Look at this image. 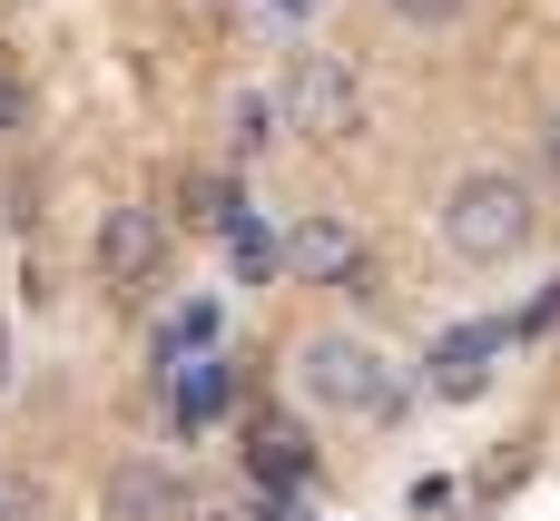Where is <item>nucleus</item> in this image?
Listing matches in <instances>:
<instances>
[{
    "label": "nucleus",
    "instance_id": "obj_1",
    "mask_svg": "<svg viewBox=\"0 0 560 521\" xmlns=\"http://www.w3.org/2000/svg\"><path fill=\"white\" fill-rule=\"evenodd\" d=\"M532 227H541V207H532V187H522L512 167H472V177L443 187V246H453L463 266H502V256H522Z\"/></svg>",
    "mask_w": 560,
    "mask_h": 521
},
{
    "label": "nucleus",
    "instance_id": "obj_2",
    "mask_svg": "<svg viewBox=\"0 0 560 521\" xmlns=\"http://www.w3.org/2000/svg\"><path fill=\"white\" fill-rule=\"evenodd\" d=\"M285 118H295L305 138H364V89H354V69H345L335 49H295V69H285Z\"/></svg>",
    "mask_w": 560,
    "mask_h": 521
},
{
    "label": "nucleus",
    "instance_id": "obj_3",
    "mask_svg": "<svg viewBox=\"0 0 560 521\" xmlns=\"http://www.w3.org/2000/svg\"><path fill=\"white\" fill-rule=\"evenodd\" d=\"M305 394L335 404V414H404V394L384 384L374 345H354V335H315L305 345Z\"/></svg>",
    "mask_w": 560,
    "mask_h": 521
},
{
    "label": "nucleus",
    "instance_id": "obj_4",
    "mask_svg": "<svg viewBox=\"0 0 560 521\" xmlns=\"http://www.w3.org/2000/svg\"><path fill=\"white\" fill-rule=\"evenodd\" d=\"M285 266L305 276V286H345V296H374V266H364V246H354V227L345 217H295V236H285Z\"/></svg>",
    "mask_w": 560,
    "mask_h": 521
},
{
    "label": "nucleus",
    "instance_id": "obj_5",
    "mask_svg": "<svg viewBox=\"0 0 560 521\" xmlns=\"http://www.w3.org/2000/svg\"><path fill=\"white\" fill-rule=\"evenodd\" d=\"M158 266H167L158 207H108V217H98V276H108V286H148Z\"/></svg>",
    "mask_w": 560,
    "mask_h": 521
},
{
    "label": "nucleus",
    "instance_id": "obj_6",
    "mask_svg": "<svg viewBox=\"0 0 560 521\" xmlns=\"http://www.w3.org/2000/svg\"><path fill=\"white\" fill-rule=\"evenodd\" d=\"M187 483L158 463V453H138V463H118L108 473V493H98V521H187Z\"/></svg>",
    "mask_w": 560,
    "mask_h": 521
},
{
    "label": "nucleus",
    "instance_id": "obj_7",
    "mask_svg": "<svg viewBox=\"0 0 560 521\" xmlns=\"http://www.w3.org/2000/svg\"><path fill=\"white\" fill-rule=\"evenodd\" d=\"M502 335H512V325H453V335L433 345V394H453V404H463V394H482V384H492Z\"/></svg>",
    "mask_w": 560,
    "mask_h": 521
},
{
    "label": "nucleus",
    "instance_id": "obj_8",
    "mask_svg": "<svg viewBox=\"0 0 560 521\" xmlns=\"http://www.w3.org/2000/svg\"><path fill=\"white\" fill-rule=\"evenodd\" d=\"M177 197H187V227H207V236H226V227L246 217V207H236V177H217V167H197Z\"/></svg>",
    "mask_w": 560,
    "mask_h": 521
},
{
    "label": "nucleus",
    "instance_id": "obj_9",
    "mask_svg": "<svg viewBox=\"0 0 560 521\" xmlns=\"http://www.w3.org/2000/svg\"><path fill=\"white\" fill-rule=\"evenodd\" d=\"M256 473H266V483H295V473H305V433H295L285 414L256 424Z\"/></svg>",
    "mask_w": 560,
    "mask_h": 521
},
{
    "label": "nucleus",
    "instance_id": "obj_10",
    "mask_svg": "<svg viewBox=\"0 0 560 521\" xmlns=\"http://www.w3.org/2000/svg\"><path fill=\"white\" fill-rule=\"evenodd\" d=\"M266 138H276V108H266V99H236V118H226V148H236V167H246V158H266Z\"/></svg>",
    "mask_w": 560,
    "mask_h": 521
},
{
    "label": "nucleus",
    "instance_id": "obj_11",
    "mask_svg": "<svg viewBox=\"0 0 560 521\" xmlns=\"http://www.w3.org/2000/svg\"><path fill=\"white\" fill-rule=\"evenodd\" d=\"M226 256H236V276H266V266H276V246H266V236H256L246 217L226 227Z\"/></svg>",
    "mask_w": 560,
    "mask_h": 521
},
{
    "label": "nucleus",
    "instance_id": "obj_12",
    "mask_svg": "<svg viewBox=\"0 0 560 521\" xmlns=\"http://www.w3.org/2000/svg\"><path fill=\"white\" fill-rule=\"evenodd\" d=\"M472 0H394V20H413V30H453Z\"/></svg>",
    "mask_w": 560,
    "mask_h": 521
},
{
    "label": "nucleus",
    "instance_id": "obj_13",
    "mask_svg": "<svg viewBox=\"0 0 560 521\" xmlns=\"http://www.w3.org/2000/svg\"><path fill=\"white\" fill-rule=\"evenodd\" d=\"M0 521H39V483L30 473H0Z\"/></svg>",
    "mask_w": 560,
    "mask_h": 521
},
{
    "label": "nucleus",
    "instance_id": "obj_14",
    "mask_svg": "<svg viewBox=\"0 0 560 521\" xmlns=\"http://www.w3.org/2000/svg\"><path fill=\"white\" fill-rule=\"evenodd\" d=\"M551 325H560V286H541V296L522 305V325H512V335H551Z\"/></svg>",
    "mask_w": 560,
    "mask_h": 521
},
{
    "label": "nucleus",
    "instance_id": "obj_15",
    "mask_svg": "<svg viewBox=\"0 0 560 521\" xmlns=\"http://www.w3.org/2000/svg\"><path fill=\"white\" fill-rule=\"evenodd\" d=\"M541 167H551V177H560V108H551V118H541Z\"/></svg>",
    "mask_w": 560,
    "mask_h": 521
},
{
    "label": "nucleus",
    "instance_id": "obj_16",
    "mask_svg": "<svg viewBox=\"0 0 560 521\" xmlns=\"http://www.w3.org/2000/svg\"><path fill=\"white\" fill-rule=\"evenodd\" d=\"M10 118H20V89H10V79H0V128H10Z\"/></svg>",
    "mask_w": 560,
    "mask_h": 521
},
{
    "label": "nucleus",
    "instance_id": "obj_17",
    "mask_svg": "<svg viewBox=\"0 0 560 521\" xmlns=\"http://www.w3.org/2000/svg\"><path fill=\"white\" fill-rule=\"evenodd\" d=\"M0 384H10V335H0Z\"/></svg>",
    "mask_w": 560,
    "mask_h": 521
}]
</instances>
